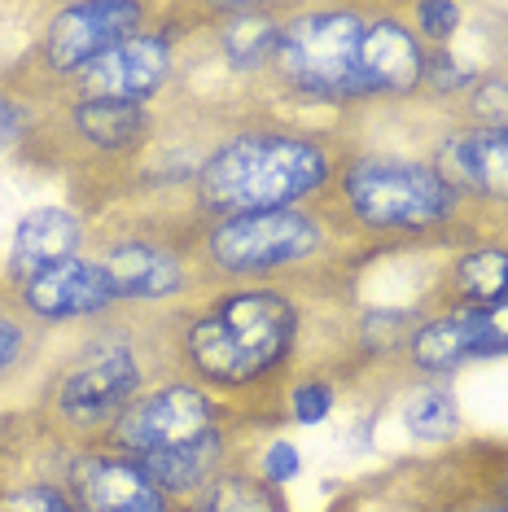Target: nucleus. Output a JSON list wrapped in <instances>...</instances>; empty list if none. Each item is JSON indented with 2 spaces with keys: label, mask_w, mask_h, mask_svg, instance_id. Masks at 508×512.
Instances as JSON below:
<instances>
[{
  "label": "nucleus",
  "mask_w": 508,
  "mask_h": 512,
  "mask_svg": "<svg viewBox=\"0 0 508 512\" xmlns=\"http://www.w3.org/2000/svg\"><path fill=\"white\" fill-rule=\"evenodd\" d=\"M355 302L294 285H224L167 307V372L263 425H285V394L303 372L346 381Z\"/></svg>",
  "instance_id": "obj_1"
},
{
  "label": "nucleus",
  "mask_w": 508,
  "mask_h": 512,
  "mask_svg": "<svg viewBox=\"0 0 508 512\" xmlns=\"http://www.w3.org/2000/svg\"><path fill=\"white\" fill-rule=\"evenodd\" d=\"M425 66L403 5H285L259 97L285 114L355 119L421 101Z\"/></svg>",
  "instance_id": "obj_2"
},
{
  "label": "nucleus",
  "mask_w": 508,
  "mask_h": 512,
  "mask_svg": "<svg viewBox=\"0 0 508 512\" xmlns=\"http://www.w3.org/2000/svg\"><path fill=\"white\" fill-rule=\"evenodd\" d=\"M311 206H320L333 228L346 232L373 259L425 250L456 254L465 246L508 237V215L465 202L425 158V141L417 149L364 145L351 127H346L338 180Z\"/></svg>",
  "instance_id": "obj_3"
},
{
  "label": "nucleus",
  "mask_w": 508,
  "mask_h": 512,
  "mask_svg": "<svg viewBox=\"0 0 508 512\" xmlns=\"http://www.w3.org/2000/svg\"><path fill=\"white\" fill-rule=\"evenodd\" d=\"M346 158L342 119H303L276 106H246L211 141L189 184L202 224L311 206L329 193Z\"/></svg>",
  "instance_id": "obj_4"
},
{
  "label": "nucleus",
  "mask_w": 508,
  "mask_h": 512,
  "mask_svg": "<svg viewBox=\"0 0 508 512\" xmlns=\"http://www.w3.org/2000/svg\"><path fill=\"white\" fill-rule=\"evenodd\" d=\"M163 311H119V316L66 333L31 386L27 412L62 451L97 442L119 416L167 381Z\"/></svg>",
  "instance_id": "obj_5"
},
{
  "label": "nucleus",
  "mask_w": 508,
  "mask_h": 512,
  "mask_svg": "<svg viewBox=\"0 0 508 512\" xmlns=\"http://www.w3.org/2000/svg\"><path fill=\"white\" fill-rule=\"evenodd\" d=\"M193 263L202 294L224 285H294L355 302L360 276L377 259L333 228L320 206H290L206 224L193 241Z\"/></svg>",
  "instance_id": "obj_6"
},
{
  "label": "nucleus",
  "mask_w": 508,
  "mask_h": 512,
  "mask_svg": "<svg viewBox=\"0 0 508 512\" xmlns=\"http://www.w3.org/2000/svg\"><path fill=\"white\" fill-rule=\"evenodd\" d=\"M154 14L158 5H145V0H71V5L44 9L31 44L9 66H0V88L31 101L36 110L49 106L97 57L141 36Z\"/></svg>",
  "instance_id": "obj_7"
},
{
  "label": "nucleus",
  "mask_w": 508,
  "mask_h": 512,
  "mask_svg": "<svg viewBox=\"0 0 508 512\" xmlns=\"http://www.w3.org/2000/svg\"><path fill=\"white\" fill-rule=\"evenodd\" d=\"M237 421H254V416L219 403L215 394L189 386V381L167 377V381H158L154 390H145L141 399L127 407L97 442H88V447H106V451H119L127 460H141V456H154V451H171V447H184V442H198V438L215 434V429H228Z\"/></svg>",
  "instance_id": "obj_8"
},
{
  "label": "nucleus",
  "mask_w": 508,
  "mask_h": 512,
  "mask_svg": "<svg viewBox=\"0 0 508 512\" xmlns=\"http://www.w3.org/2000/svg\"><path fill=\"white\" fill-rule=\"evenodd\" d=\"M425 158L465 202L508 215V123H456L425 106Z\"/></svg>",
  "instance_id": "obj_9"
},
{
  "label": "nucleus",
  "mask_w": 508,
  "mask_h": 512,
  "mask_svg": "<svg viewBox=\"0 0 508 512\" xmlns=\"http://www.w3.org/2000/svg\"><path fill=\"white\" fill-rule=\"evenodd\" d=\"M508 355V307L434 311L412 329L395 372L417 381H443L452 372Z\"/></svg>",
  "instance_id": "obj_10"
},
{
  "label": "nucleus",
  "mask_w": 508,
  "mask_h": 512,
  "mask_svg": "<svg viewBox=\"0 0 508 512\" xmlns=\"http://www.w3.org/2000/svg\"><path fill=\"white\" fill-rule=\"evenodd\" d=\"M18 302L40 329L57 333H75V329H88V324H101L110 316H119L123 307V294L114 285V276L101 267L92 254L84 250L79 259H66L40 272L36 281H27L18 289Z\"/></svg>",
  "instance_id": "obj_11"
},
{
  "label": "nucleus",
  "mask_w": 508,
  "mask_h": 512,
  "mask_svg": "<svg viewBox=\"0 0 508 512\" xmlns=\"http://www.w3.org/2000/svg\"><path fill=\"white\" fill-rule=\"evenodd\" d=\"M79 512H176L136 460L106 447H75L57 469Z\"/></svg>",
  "instance_id": "obj_12"
},
{
  "label": "nucleus",
  "mask_w": 508,
  "mask_h": 512,
  "mask_svg": "<svg viewBox=\"0 0 508 512\" xmlns=\"http://www.w3.org/2000/svg\"><path fill=\"white\" fill-rule=\"evenodd\" d=\"M88 215L75 211L71 202H57V206H31L27 215L14 224L9 232V250H5V267H0V281L9 289L36 281L40 272L79 259L88 250Z\"/></svg>",
  "instance_id": "obj_13"
},
{
  "label": "nucleus",
  "mask_w": 508,
  "mask_h": 512,
  "mask_svg": "<svg viewBox=\"0 0 508 512\" xmlns=\"http://www.w3.org/2000/svg\"><path fill=\"white\" fill-rule=\"evenodd\" d=\"M417 307L425 316L456 307H508V237L447 254Z\"/></svg>",
  "instance_id": "obj_14"
},
{
  "label": "nucleus",
  "mask_w": 508,
  "mask_h": 512,
  "mask_svg": "<svg viewBox=\"0 0 508 512\" xmlns=\"http://www.w3.org/2000/svg\"><path fill=\"white\" fill-rule=\"evenodd\" d=\"M53 355V333L40 329L36 320L22 311L18 294L0 281V399H9L18 386H36L40 368Z\"/></svg>",
  "instance_id": "obj_15"
},
{
  "label": "nucleus",
  "mask_w": 508,
  "mask_h": 512,
  "mask_svg": "<svg viewBox=\"0 0 508 512\" xmlns=\"http://www.w3.org/2000/svg\"><path fill=\"white\" fill-rule=\"evenodd\" d=\"M176 512H294V508L281 486H272L268 477L254 469V451H250L237 464H228L198 499H189Z\"/></svg>",
  "instance_id": "obj_16"
},
{
  "label": "nucleus",
  "mask_w": 508,
  "mask_h": 512,
  "mask_svg": "<svg viewBox=\"0 0 508 512\" xmlns=\"http://www.w3.org/2000/svg\"><path fill=\"white\" fill-rule=\"evenodd\" d=\"M403 429L421 447H447V442H456L460 429H465L456 390L447 381H421L408 394V403H403Z\"/></svg>",
  "instance_id": "obj_17"
},
{
  "label": "nucleus",
  "mask_w": 508,
  "mask_h": 512,
  "mask_svg": "<svg viewBox=\"0 0 508 512\" xmlns=\"http://www.w3.org/2000/svg\"><path fill=\"white\" fill-rule=\"evenodd\" d=\"M338 390L342 381L333 377L329 368H311L303 372V377L290 386V394H285V425H320L329 421V412L338 407Z\"/></svg>",
  "instance_id": "obj_18"
},
{
  "label": "nucleus",
  "mask_w": 508,
  "mask_h": 512,
  "mask_svg": "<svg viewBox=\"0 0 508 512\" xmlns=\"http://www.w3.org/2000/svg\"><path fill=\"white\" fill-rule=\"evenodd\" d=\"M403 18H408L412 36L425 44V53H443L465 31L469 9L452 5V0H417V5H403Z\"/></svg>",
  "instance_id": "obj_19"
},
{
  "label": "nucleus",
  "mask_w": 508,
  "mask_h": 512,
  "mask_svg": "<svg viewBox=\"0 0 508 512\" xmlns=\"http://www.w3.org/2000/svg\"><path fill=\"white\" fill-rule=\"evenodd\" d=\"M0 512H79V504L57 477H31L0 495Z\"/></svg>",
  "instance_id": "obj_20"
},
{
  "label": "nucleus",
  "mask_w": 508,
  "mask_h": 512,
  "mask_svg": "<svg viewBox=\"0 0 508 512\" xmlns=\"http://www.w3.org/2000/svg\"><path fill=\"white\" fill-rule=\"evenodd\" d=\"M36 119H40V110L31 106V101H22L9 88H0V158H18V149L27 145Z\"/></svg>",
  "instance_id": "obj_21"
},
{
  "label": "nucleus",
  "mask_w": 508,
  "mask_h": 512,
  "mask_svg": "<svg viewBox=\"0 0 508 512\" xmlns=\"http://www.w3.org/2000/svg\"><path fill=\"white\" fill-rule=\"evenodd\" d=\"M254 469L268 477L272 486H281V491H285V486H290L294 477L303 473V451H298L290 438H272L268 447L254 456Z\"/></svg>",
  "instance_id": "obj_22"
},
{
  "label": "nucleus",
  "mask_w": 508,
  "mask_h": 512,
  "mask_svg": "<svg viewBox=\"0 0 508 512\" xmlns=\"http://www.w3.org/2000/svg\"><path fill=\"white\" fill-rule=\"evenodd\" d=\"M504 499H508V473H504Z\"/></svg>",
  "instance_id": "obj_23"
}]
</instances>
